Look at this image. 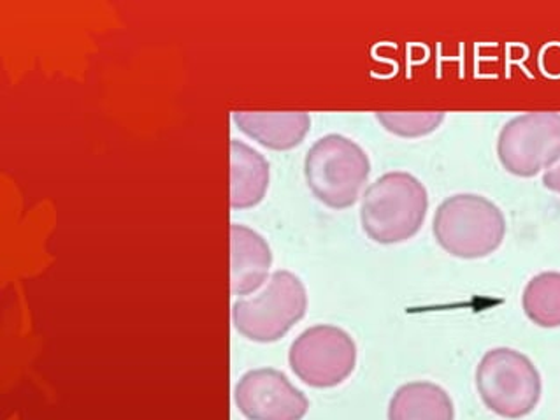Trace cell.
<instances>
[{"instance_id":"8","label":"cell","mask_w":560,"mask_h":420,"mask_svg":"<svg viewBox=\"0 0 560 420\" xmlns=\"http://www.w3.org/2000/svg\"><path fill=\"white\" fill-rule=\"evenodd\" d=\"M234 401L248 420H303L310 410L304 393L272 368L241 376Z\"/></svg>"},{"instance_id":"3","label":"cell","mask_w":560,"mask_h":420,"mask_svg":"<svg viewBox=\"0 0 560 420\" xmlns=\"http://www.w3.org/2000/svg\"><path fill=\"white\" fill-rule=\"evenodd\" d=\"M370 173L371 162L364 150L339 135L318 139L304 162L307 187L332 210L355 205Z\"/></svg>"},{"instance_id":"1","label":"cell","mask_w":560,"mask_h":420,"mask_svg":"<svg viewBox=\"0 0 560 420\" xmlns=\"http://www.w3.org/2000/svg\"><path fill=\"white\" fill-rule=\"evenodd\" d=\"M429 194L409 173H387L365 190L361 222L365 234L382 245L408 242L428 217Z\"/></svg>"},{"instance_id":"5","label":"cell","mask_w":560,"mask_h":420,"mask_svg":"<svg viewBox=\"0 0 560 420\" xmlns=\"http://www.w3.org/2000/svg\"><path fill=\"white\" fill-rule=\"evenodd\" d=\"M307 310L304 283L290 271H276L260 294L232 306V323L241 336L272 343L303 320Z\"/></svg>"},{"instance_id":"11","label":"cell","mask_w":560,"mask_h":420,"mask_svg":"<svg viewBox=\"0 0 560 420\" xmlns=\"http://www.w3.org/2000/svg\"><path fill=\"white\" fill-rule=\"evenodd\" d=\"M269 187V162L237 139L231 141L232 210H248L262 201Z\"/></svg>"},{"instance_id":"13","label":"cell","mask_w":560,"mask_h":420,"mask_svg":"<svg viewBox=\"0 0 560 420\" xmlns=\"http://www.w3.org/2000/svg\"><path fill=\"white\" fill-rule=\"evenodd\" d=\"M522 308L536 326L547 329L560 327L559 271L536 275L522 294Z\"/></svg>"},{"instance_id":"6","label":"cell","mask_w":560,"mask_h":420,"mask_svg":"<svg viewBox=\"0 0 560 420\" xmlns=\"http://www.w3.org/2000/svg\"><path fill=\"white\" fill-rule=\"evenodd\" d=\"M499 162L521 178H533L560 161V113H525L508 121L498 139Z\"/></svg>"},{"instance_id":"7","label":"cell","mask_w":560,"mask_h":420,"mask_svg":"<svg viewBox=\"0 0 560 420\" xmlns=\"http://www.w3.org/2000/svg\"><path fill=\"white\" fill-rule=\"evenodd\" d=\"M289 362L299 381L315 389H330L355 370L357 345L341 327H310L290 347Z\"/></svg>"},{"instance_id":"9","label":"cell","mask_w":560,"mask_h":420,"mask_svg":"<svg viewBox=\"0 0 560 420\" xmlns=\"http://www.w3.org/2000/svg\"><path fill=\"white\" fill-rule=\"evenodd\" d=\"M231 289L234 295L257 292L272 265L271 248L260 234L245 225L231 228Z\"/></svg>"},{"instance_id":"2","label":"cell","mask_w":560,"mask_h":420,"mask_svg":"<svg viewBox=\"0 0 560 420\" xmlns=\"http://www.w3.org/2000/svg\"><path fill=\"white\" fill-rule=\"evenodd\" d=\"M432 231L446 254L458 259H481L503 245L506 219L489 199L457 194L438 206Z\"/></svg>"},{"instance_id":"12","label":"cell","mask_w":560,"mask_h":420,"mask_svg":"<svg viewBox=\"0 0 560 420\" xmlns=\"http://www.w3.org/2000/svg\"><path fill=\"white\" fill-rule=\"evenodd\" d=\"M388 420H455L454 401L432 382H411L392 396Z\"/></svg>"},{"instance_id":"4","label":"cell","mask_w":560,"mask_h":420,"mask_svg":"<svg viewBox=\"0 0 560 420\" xmlns=\"http://www.w3.org/2000/svg\"><path fill=\"white\" fill-rule=\"evenodd\" d=\"M476 389L495 416L522 419L538 407L542 384L538 368L513 349L489 350L476 368Z\"/></svg>"},{"instance_id":"15","label":"cell","mask_w":560,"mask_h":420,"mask_svg":"<svg viewBox=\"0 0 560 420\" xmlns=\"http://www.w3.org/2000/svg\"><path fill=\"white\" fill-rule=\"evenodd\" d=\"M542 185L551 190V192L560 194V164L548 170L542 175Z\"/></svg>"},{"instance_id":"10","label":"cell","mask_w":560,"mask_h":420,"mask_svg":"<svg viewBox=\"0 0 560 420\" xmlns=\"http://www.w3.org/2000/svg\"><path fill=\"white\" fill-rule=\"evenodd\" d=\"M232 120L241 132L276 152L299 147L312 127L307 113H234Z\"/></svg>"},{"instance_id":"14","label":"cell","mask_w":560,"mask_h":420,"mask_svg":"<svg viewBox=\"0 0 560 420\" xmlns=\"http://www.w3.org/2000/svg\"><path fill=\"white\" fill-rule=\"evenodd\" d=\"M376 118L392 135L422 138L434 132L445 121V113H378Z\"/></svg>"}]
</instances>
